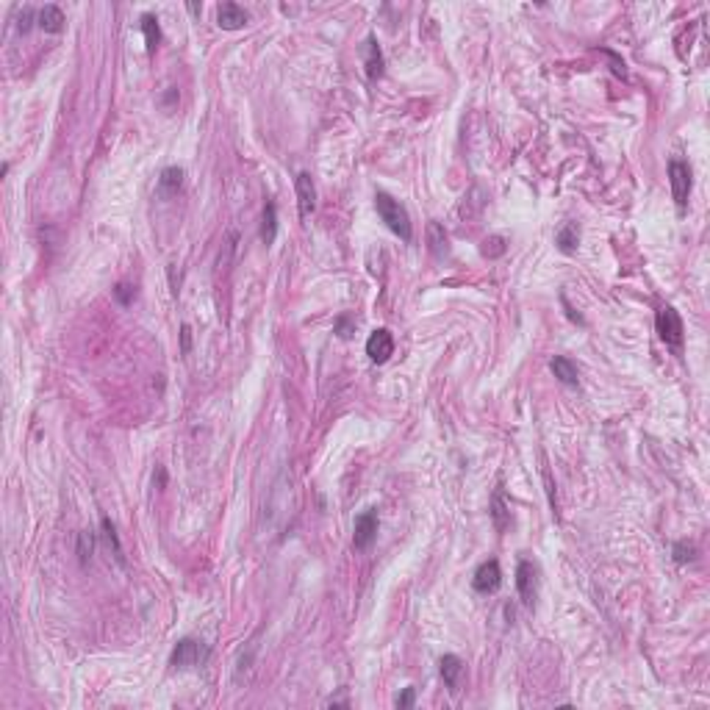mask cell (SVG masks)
Returning <instances> with one entry per match:
<instances>
[{
	"instance_id": "603a6c76",
	"label": "cell",
	"mask_w": 710,
	"mask_h": 710,
	"mask_svg": "<svg viewBox=\"0 0 710 710\" xmlns=\"http://www.w3.org/2000/svg\"><path fill=\"white\" fill-rule=\"evenodd\" d=\"M671 553H674V561H677V564H688V561L696 558V547L688 544V541H677Z\"/></svg>"
},
{
	"instance_id": "9a60e30c",
	"label": "cell",
	"mask_w": 710,
	"mask_h": 710,
	"mask_svg": "<svg viewBox=\"0 0 710 710\" xmlns=\"http://www.w3.org/2000/svg\"><path fill=\"white\" fill-rule=\"evenodd\" d=\"M39 28H42L45 34H61V28H64V12H61L59 6H45V9L39 12Z\"/></svg>"
},
{
	"instance_id": "4316f807",
	"label": "cell",
	"mask_w": 710,
	"mask_h": 710,
	"mask_svg": "<svg viewBox=\"0 0 710 710\" xmlns=\"http://www.w3.org/2000/svg\"><path fill=\"white\" fill-rule=\"evenodd\" d=\"M414 699H416V691H414V688H405V691L397 696V702H394V704H397L400 710H405V707H411V704H414Z\"/></svg>"
},
{
	"instance_id": "d6986e66",
	"label": "cell",
	"mask_w": 710,
	"mask_h": 710,
	"mask_svg": "<svg viewBox=\"0 0 710 710\" xmlns=\"http://www.w3.org/2000/svg\"><path fill=\"white\" fill-rule=\"evenodd\" d=\"M491 519H494V527H497L499 532H502V530H508L510 510H508V505H505L502 491H497V494H494V499H491Z\"/></svg>"
},
{
	"instance_id": "8fae6325",
	"label": "cell",
	"mask_w": 710,
	"mask_h": 710,
	"mask_svg": "<svg viewBox=\"0 0 710 710\" xmlns=\"http://www.w3.org/2000/svg\"><path fill=\"white\" fill-rule=\"evenodd\" d=\"M217 23H220V28H225V31H236V28H242V26L247 23V12H244L239 3H222V6L217 9Z\"/></svg>"
},
{
	"instance_id": "ac0fdd59",
	"label": "cell",
	"mask_w": 710,
	"mask_h": 710,
	"mask_svg": "<svg viewBox=\"0 0 710 710\" xmlns=\"http://www.w3.org/2000/svg\"><path fill=\"white\" fill-rule=\"evenodd\" d=\"M142 34H144V45H147V53H153L161 42V28H158V20L153 15H142Z\"/></svg>"
},
{
	"instance_id": "30bf717a",
	"label": "cell",
	"mask_w": 710,
	"mask_h": 710,
	"mask_svg": "<svg viewBox=\"0 0 710 710\" xmlns=\"http://www.w3.org/2000/svg\"><path fill=\"white\" fill-rule=\"evenodd\" d=\"M439 671H441V680L450 688V693H458L461 691V677H463V660L458 655H444L439 660Z\"/></svg>"
},
{
	"instance_id": "7a4b0ae2",
	"label": "cell",
	"mask_w": 710,
	"mask_h": 710,
	"mask_svg": "<svg viewBox=\"0 0 710 710\" xmlns=\"http://www.w3.org/2000/svg\"><path fill=\"white\" fill-rule=\"evenodd\" d=\"M206 660H209V646L198 638H181L169 655V663L175 669H195V666H203Z\"/></svg>"
},
{
	"instance_id": "6da1fadb",
	"label": "cell",
	"mask_w": 710,
	"mask_h": 710,
	"mask_svg": "<svg viewBox=\"0 0 710 710\" xmlns=\"http://www.w3.org/2000/svg\"><path fill=\"white\" fill-rule=\"evenodd\" d=\"M375 209H378L381 220L392 228V233H397L403 242H411V217H408V211L400 200H394L386 192H378L375 195Z\"/></svg>"
},
{
	"instance_id": "277c9868",
	"label": "cell",
	"mask_w": 710,
	"mask_h": 710,
	"mask_svg": "<svg viewBox=\"0 0 710 710\" xmlns=\"http://www.w3.org/2000/svg\"><path fill=\"white\" fill-rule=\"evenodd\" d=\"M669 178H671V195H674V203L680 209H685L688 203V195H691V166L680 158H671L669 161Z\"/></svg>"
},
{
	"instance_id": "2e32d148",
	"label": "cell",
	"mask_w": 710,
	"mask_h": 710,
	"mask_svg": "<svg viewBox=\"0 0 710 710\" xmlns=\"http://www.w3.org/2000/svg\"><path fill=\"white\" fill-rule=\"evenodd\" d=\"M278 236V209L275 203H267L264 206V217H261V242L269 247Z\"/></svg>"
},
{
	"instance_id": "5b68a950",
	"label": "cell",
	"mask_w": 710,
	"mask_h": 710,
	"mask_svg": "<svg viewBox=\"0 0 710 710\" xmlns=\"http://www.w3.org/2000/svg\"><path fill=\"white\" fill-rule=\"evenodd\" d=\"M367 355L375 364H386L394 355V336L389 327H378L370 338H367Z\"/></svg>"
},
{
	"instance_id": "83f0119b",
	"label": "cell",
	"mask_w": 710,
	"mask_h": 710,
	"mask_svg": "<svg viewBox=\"0 0 710 710\" xmlns=\"http://www.w3.org/2000/svg\"><path fill=\"white\" fill-rule=\"evenodd\" d=\"M31 20H34V9H28V6H26V9L20 12V23H17V28H20L23 34H28V28H31Z\"/></svg>"
},
{
	"instance_id": "7402d4cb",
	"label": "cell",
	"mask_w": 710,
	"mask_h": 710,
	"mask_svg": "<svg viewBox=\"0 0 710 710\" xmlns=\"http://www.w3.org/2000/svg\"><path fill=\"white\" fill-rule=\"evenodd\" d=\"M103 536H106L108 547H114L117 561H119V564H125V558H122V544H119V536H117V527H114L108 519H103Z\"/></svg>"
},
{
	"instance_id": "5bb4252c",
	"label": "cell",
	"mask_w": 710,
	"mask_h": 710,
	"mask_svg": "<svg viewBox=\"0 0 710 710\" xmlns=\"http://www.w3.org/2000/svg\"><path fill=\"white\" fill-rule=\"evenodd\" d=\"M364 56H367V75H370L372 81L381 78V73H383V53H381L375 37H370V39L364 42Z\"/></svg>"
},
{
	"instance_id": "44dd1931",
	"label": "cell",
	"mask_w": 710,
	"mask_h": 710,
	"mask_svg": "<svg viewBox=\"0 0 710 710\" xmlns=\"http://www.w3.org/2000/svg\"><path fill=\"white\" fill-rule=\"evenodd\" d=\"M75 553H78V561H81L84 566L92 561V553H95V532H92V530H81V532H78V547H75Z\"/></svg>"
},
{
	"instance_id": "4fadbf2b",
	"label": "cell",
	"mask_w": 710,
	"mask_h": 710,
	"mask_svg": "<svg viewBox=\"0 0 710 710\" xmlns=\"http://www.w3.org/2000/svg\"><path fill=\"white\" fill-rule=\"evenodd\" d=\"M181 186H184V169L181 166H166L158 178V192L169 198V195L181 192Z\"/></svg>"
},
{
	"instance_id": "52a82bcc",
	"label": "cell",
	"mask_w": 710,
	"mask_h": 710,
	"mask_svg": "<svg viewBox=\"0 0 710 710\" xmlns=\"http://www.w3.org/2000/svg\"><path fill=\"white\" fill-rule=\"evenodd\" d=\"M516 588H519V597L521 602L530 608L536 602V566L530 561H519L516 566Z\"/></svg>"
},
{
	"instance_id": "8992f818",
	"label": "cell",
	"mask_w": 710,
	"mask_h": 710,
	"mask_svg": "<svg viewBox=\"0 0 710 710\" xmlns=\"http://www.w3.org/2000/svg\"><path fill=\"white\" fill-rule=\"evenodd\" d=\"M378 536V510H364L355 519V532H352V547L367 550Z\"/></svg>"
},
{
	"instance_id": "484cf974",
	"label": "cell",
	"mask_w": 710,
	"mask_h": 710,
	"mask_svg": "<svg viewBox=\"0 0 710 710\" xmlns=\"http://www.w3.org/2000/svg\"><path fill=\"white\" fill-rule=\"evenodd\" d=\"M114 297H117V303H119V305H131V300H133V286L119 283V286L114 289Z\"/></svg>"
},
{
	"instance_id": "f1b7e54d",
	"label": "cell",
	"mask_w": 710,
	"mask_h": 710,
	"mask_svg": "<svg viewBox=\"0 0 710 710\" xmlns=\"http://www.w3.org/2000/svg\"><path fill=\"white\" fill-rule=\"evenodd\" d=\"M181 338H184V352H189V344H192V330H189V325L181 327Z\"/></svg>"
},
{
	"instance_id": "9c48e42d",
	"label": "cell",
	"mask_w": 710,
	"mask_h": 710,
	"mask_svg": "<svg viewBox=\"0 0 710 710\" xmlns=\"http://www.w3.org/2000/svg\"><path fill=\"white\" fill-rule=\"evenodd\" d=\"M499 583H502V569H499L497 561H486L474 572V580H472L474 591H480V594H494L499 588Z\"/></svg>"
},
{
	"instance_id": "cb8c5ba5",
	"label": "cell",
	"mask_w": 710,
	"mask_h": 710,
	"mask_svg": "<svg viewBox=\"0 0 710 710\" xmlns=\"http://www.w3.org/2000/svg\"><path fill=\"white\" fill-rule=\"evenodd\" d=\"M502 253H505V239L502 236H491V239L483 242V256L486 258H497Z\"/></svg>"
},
{
	"instance_id": "7c38bea8",
	"label": "cell",
	"mask_w": 710,
	"mask_h": 710,
	"mask_svg": "<svg viewBox=\"0 0 710 710\" xmlns=\"http://www.w3.org/2000/svg\"><path fill=\"white\" fill-rule=\"evenodd\" d=\"M550 370H553V375H555L561 383H566V386H577V383H580L577 367H575L569 358H564V355H555V358L550 361Z\"/></svg>"
},
{
	"instance_id": "d4e9b609",
	"label": "cell",
	"mask_w": 710,
	"mask_h": 710,
	"mask_svg": "<svg viewBox=\"0 0 710 710\" xmlns=\"http://www.w3.org/2000/svg\"><path fill=\"white\" fill-rule=\"evenodd\" d=\"M336 333H338L341 338H349V336L355 333V322H352L349 316H338V319H336Z\"/></svg>"
},
{
	"instance_id": "3957f363",
	"label": "cell",
	"mask_w": 710,
	"mask_h": 710,
	"mask_svg": "<svg viewBox=\"0 0 710 710\" xmlns=\"http://www.w3.org/2000/svg\"><path fill=\"white\" fill-rule=\"evenodd\" d=\"M655 325H658L660 338H663L674 352H680V349H682V338H685V327H682L680 314H677L671 305H663V308L658 311V316H655Z\"/></svg>"
},
{
	"instance_id": "e0dca14e",
	"label": "cell",
	"mask_w": 710,
	"mask_h": 710,
	"mask_svg": "<svg viewBox=\"0 0 710 710\" xmlns=\"http://www.w3.org/2000/svg\"><path fill=\"white\" fill-rule=\"evenodd\" d=\"M428 244H430V253H433L436 258H444V256L450 253L447 233H444V228H441L439 222H430V225H428Z\"/></svg>"
},
{
	"instance_id": "ffe728a7",
	"label": "cell",
	"mask_w": 710,
	"mask_h": 710,
	"mask_svg": "<svg viewBox=\"0 0 710 710\" xmlns=\"http://www.w3.org/2000/svg\"><path fill=\"white\" fill-rule=\"evenodd\" d=\"M555 242H558V247L564 250V253H575L577 250V242H580V233H577V225H564L561 231H558V236H555Z\"/></svg>"
},
{
	"instance_id": "ba28073f",
	"label": "cell",
	"mask_w": 710,
	"mask_h": 710,
	"mask_svg": "<svg viewBox=\"0 0 710 710\" xmlns=\"http://www.w3.org/2000/svg\"><path fill=\"white\" fill-rule=\"evenodd\" d=\"M294 189H297V209H300V217L308 220L311 211L316 209V189H314V181H311L308 172H300V175H297Z\"/></svg>"
}]
</instances>
